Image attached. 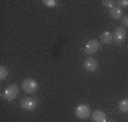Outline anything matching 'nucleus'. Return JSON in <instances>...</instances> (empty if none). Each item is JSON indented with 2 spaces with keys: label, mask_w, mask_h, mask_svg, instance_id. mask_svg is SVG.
I'll use <instances>...</instances> for the list:
<instances>
[{
  "label": "nucleus",
  "mask_w": 128,
  "mask_h": 122,
  "mask_svg": "<svg viewBox=\"0 0 128 122\" xmlns=\"http://www.w3.org/2000/svg\"><path fill=\"white\" fill-rule=\"evenodd\" d=\"M121 21H122V27H128V14L127 16H124Z\"/></svg>",
  "instance_id": "16"
},
{
  "label": "nucleus",
  "mask_w": 128,
  "mask_h": 122,
  "mask_svg": "<svg viewBox=\"0 0 128 122\" xmlns=\"http://www.w3.org/2000/svg\"><path fill=\"white\" fill-rule=\"evenodd\" d=\"M98 68V63H97V60H94L92 57H88V58H86V61H84V70L88 72H94Z\"/></svg>",
  "instance_id": "7"
},
{
  "label": "nucleus",
  "mask_w": 128,
  "mask_h": 122,
  "mask_svg": "<svg viewBox=\"0 0 128 122\" xmlns=\"http://www.w3.org/2000/svg\"><path fill=\"white\" fill-rule=\"evenodd\" d=\"M7 77H9V70H7V67L6 65H0V80L4 81Z\"/></svg>",
  "instance_id": "12"
},
{
  "label": "nucleus",
  "mask_w": 128,
  "mask_h": 122,
  "mask_svg": "<svg viewBox=\"0 0 128 122\" xmlns=\"http://www.w3.org/2000/svg\"><path fill=\"white\" fill-rule=\"evenodd\" d=\"M118 109L121 112H128V98L125 100H121L118 104Z\"/></svg>",
  "instance_id": "11"
},
{
  "label": "nucleus",
  "mask_w": 128,
  "mask_h": 122,
  "mask_svg": "<svg viewBox=\"0 0 128 122\" xmlns=\"http://www.w3.org/2000/svg\"><path fill=\"white\" fill-rule=\"evenodd\" d=\"M110 17L114 18V20H120V18H122V9L120 7V6H114L112 9H110Z\"/></svg>",
  "instance_id": "9"
},
{
  "label": "nucleus",
  "mask_w": 128,
  "mask_h": 122,
  "mask_svg": "<svg viewBox=\"0 0 128 122\" xmlns=\"http://www.w3.org/2000/svg\"><path fill=\"white\" fill-rule=\"evenodd\" d=\"M74 114H76V117H77L78 119H87V118L91 115V109H90L88 105L80 104L77 108L74 109Z\"/></svg>",
  "instance_id": "3"
},
{
  "label": "nucleus",
  "mask_w": 128,
  "mask_h": 122,
  "mask_svg": "<svg viewBox=\"0 0 128 122\" xmlns=\"http://www.w3.org/2000/svg\"><path fill=\"white\" fill-rule=\"evenodd\" d=\"M117 4H118L120 7H128V0H120Z\"/></svg>",
  "instance_id": "15"
},
{
  "label": "nucleus",
  "mask_w": 128,
  "mask_h": 122,
  "mask_svg": "<svg viewBox=\"0 0 128 122\" xmlns=\"http://www.w3.org/2000/svg\"><path fill=\"white\" fill-rule=\"evenodd\" d=\"M102 4H104L105 7H108V9H112V7H114V1H112V0H104Z\"/></svg>",
  "instance_id": "14"
},
{
  "label": "nucleus",
  "mask_w": 128,
  "mask_h": 122,
  "mask_svg": "<svg viewBox=\"0 0 128 122\" xmlns=\"http://www.w3.org/2000/svg\"><path fill=\"white\" fill-rule=\"evenodd\" d=\"M43 3H44L46 7H56V6L58 4V1H57V0H44Z\"/></svg>",
  "instance_id": "13"
},
{
  "label": "nucleus",
  "mask_w": 128,
  "mask_h": 122,
  "mask_svg": "<svg viewBox=\"0 0 128 122\" xmlns=\"http://www.w3.org/2000/svg\"><path fill=\"white\" fill-rule=\"evenodd\" d=\"M17 95H18V87L16 84H12L2 92V98L6 101H13Z\"/></svg>",
  "instance_id": "2"
},
{
  "label": "nucleus",
  "mask_w": 128,
  "mask_h": 122,
  "mask_svg": "<svg viewBox=\"0 0 128 122\" xmlns=\"http://www.w3.org/2000/svg\"><path fill=\"white\" fill-rule=\"evenodd\" d=\"M112 36H114V41L117 44H122L124 40L127 38V30H125V27H117Z\"/></svg>",
  "instance_id": "5"
},
{
  "label": "nucleus",
  "mask_w": 128,
  "mask_h": 122,
  "mask_svg": "<svg viewBox=\"0 0 128 122\" xmlns=\"http://www.w3.org/2000/svg\"><path fill=\"white\" fill-rule=\"evenodd\" d=\"M98 48H100V41H97L96 38H91L86 43L84 51H86V54H94Z\"/></svg>",
  "instance_id": "6"
},
{
  "label": "nucleus",
  "mask_w": 128,
  "mask_h": 122,
  "mask_svg": "<svg viewBox=\"0 0 128 122\" xmlns=\"http://www.w3.org/2000/svg\"><path fill=\"white\" fill-rule=\"evenodd\" d=\"M100 41L102 44H111V43L114 41V36H112L110 31H104L100 36Z\"/></svg>",
  "instance_id": "10"
},
{
  "label": "nucleus",
  "mask_w": 128,
  "mask_h": 122,
  "mask_svg": "<svg viewBox=\"0 0 128 122\" xmlns=\"http://www.w3.org/2000/svg\"><path fill=\"white\" fill-rule=\"evenodd\" d=\"M92 121L94 122H108V118H107V115H105L102 111H100V109H96L94 112H92Z\"/></svg>",
  "instance_id": "8"
},
{
  "label": "nucleus",
  "mask_w": 128,
  "mask_h": 122,
  "mask_svg": "<svg viewBox=\"0 0 128 122\" xmlns=\"http://www.w3.org/2000/svg\"><path fill=\"white\" fill-rule=\"evenodd\" d=\"M37 100L36 98H32V97H28V98H24V100L20 101V108L24 109V111H34L37 108Z\"/></svg>",
  "instance_id": "4"
},
{
  "label": "nucleus",
  "mask_w": 128,
  "mask_h": 122,
  "mask_svg": "<svg viewBox=\"0 0 128 122\" xmlns=\"http://www.w3.org/2000/svg\"><path fill=\"white\" fill-rule=\"evenodd\" d=\"M22 90L26 92V94H34L38 90V82L33 78H26L23 82H22Z\"/></svg>",
  "instance_id": "1"
}]
</instances>
